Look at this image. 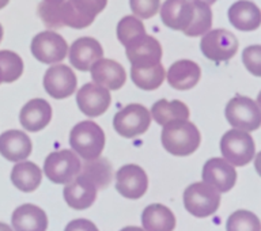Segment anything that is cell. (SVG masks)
I'll return each instance as SVG.
<instances>
[{
  "instance_id": "cell-1",
  "label": "cell",
  "mask_w": 261,
  "mask_h": 231,
  "mask_svg": "<svg viewBox=\"0 0 261 231\" xmlns=\"http://www.w3.org/2000/svg\"><path fill=\"white\" fill-rule=\"evenodd\" d=\"M108 0H64L60 3L41 2L37 12L49 29H85L93 23L95 16L105 10Z\"/></svg>"
},
{
  "instance_id": "cell-2",
  "label": "cell",
  "mask_w": 261,
  "mask_h": 231,
  "mask_svg": "<svg viewBox=\"0 0 261 231\" xmlns=\"http://www.w3.org/2000/svg\"><path fill=\"white\" fill-rule=\"evenodd\" d=\"M161 142L163 148L171 155L187 157L199 148L201 136L193 122L188 120H177L163 125Z\"/></svg>"
},
{
  "instance_id": "cell-3",
  "label": "cell",
  "mask_w": 261,
  "mask_h": 231,
  "mask_svg": "<svg viewBox=\"0 0 261 231\" xmlns=\"http://www.w3.org/2000/svg\"><path fill=\"white\" fill-rule=\"evenodd\" d=\"M105 132L94 121H81L69 134V144L73 152L83 159H95L105 147Z\"/></svg>"
},
{
  "instance_id": "cell-4",
  "label": "cell",
  "mask_w": 261,
  "mask_h": 231,
  "mask_svg": "<svg viewBox=\"0 0 261 231\" xmlns=\"http://www.w3.org/2000/svg\"><path fill=\"white\" fill-rule=\"evenodd\" d=\"M220 206V193L207 183H195L184 192V207L196 218L214 215Z\"/></svg>"
},
{
  "instance_id": "cell-5",
  "label": "cell",
  "mask_w": 261,
  "mask_h": 231,
  "mask_svg": "<svg viewBox=\"0 0 261 231\" xmlns=\"http://www.w3.org/2000/svg\"><path fill=\"white\" fill-rule=\"evenodd\" d=\"M220 152L232 166H245L253 161L256 146L249 132L234 128L227 131L220 139Z\"/></svg>"
},
{
  "instance_id": "cell-6",
  "label": "cell",
  "mask_w": 261,
  "mask_h": 231,
  "mask_svg": "<svg viewBox=\"0 0 261 231\" xmlns=\"http://www.w3.org/2000/svg\"><path fill=\"white\" fill-rule=\"evenodd\" d=\"M226 118L236 130L253 132L261 125V110L252 98L237 95L226 105Z\"/></svg>"
},
{
  "instance_id": "cell-7",
  "label": "cell",
  "mask_w": 261,
  "mask_h": 231,
  "mask_svg": "<svg viewBox=\"0 0 261 231\" xmlns=\"http://www.w3.org/2000/svg\"><path fill=\"white\" fill-rule=\"evenodd\" d=\"M151 113L146 106L130 104L114 114L113 126L120 136L126 139L140 136L150 128Z\"/></svg>"
},
{
  "instance_id": "cell-8",
  "label": "cell",
  "mask_w": 261,
  "mask_h": 231,
  "mask_svg": "<svg viewBox=\"0 0 261 231\" xmlns=\"http://www.w3.org/2000/svg\"><path fill=\"white\" fill-rule=\"evenodd\" d=\"M81 159L71 150L55 151L46 157L44 173L55 184H68L81 171Z\"/></svg>"
},
{
  "instance_id": "cell-9",
  "label": "cell",
  "mask_w": 261,
  "mask_h": 231,
  "mask_svg": "<svg viewBox=\"0 0 261 231\" xmlns=\"http://www.w3.org/2000/svg\"><path fill=\"white\" fill-rule=\"evenodd\" d=\"M201 52L212 61H227L236 56L238 50V40L226 29L210 30L200 41Z\"/></svg>"
},
{
  "instance_id": "cell-10",
  "label": "cell",
  "mask_w": 261,
  "mask_h": 231,
  "mask_svg": "<svg viewBox=\"0 0 261 231\" xmlns=\"http://www.w3.org/2000/svg\"><path fill=\"white\" fill-rule=\"evenodd\" d=\"M33 56L44 64H56L65 59L68 53L67 41L55 32H41L32 40Z\"/></svg>"
},
{
  "instance_id": "cell-11",
  "label": "cell",
  "mask_w": 261,
  "mask_h": 231,
  "mask_svg": "<svg viewBox=\"0 0 261 231\" xmlns=\"http://www.w3.org/2000/svg\"><path fill=\"white\" fill-rule=\"evenodd\" d=\"M126 57L132 64V67H152L161 63L162 60V46L159 41L152 36L136 37L125 46Z\"/></svg>"
},
{
  "instance_id": "cell-12",
  "label": "cell",
  "mask_w": 261,
  "mask_h": 231,
  "mask_svg": "<svg viewBox=\"0 0 261 231\" xmlns=\"http://www.w3.org/2000/svg\"><path fill=\"white\" fill-rule=\"evenodd\" d=\"M77 79L69 67L57 64L49 67L44 75L45 91L55 99H65L76 91Z\"/></svg>"
},
{
  "instance_id": "cell-13",
  "label": "cell",
  "mask_w": 261,
  "mask_h": 231,
  "mask_svg": "<svg viewBox=\"0 0 261 231\" xmlns=\"http://www.w3.org/2000/svg\"><path fill=\"white\" fill-rule=\"evenodd\" d=\"M112 95L106 87L97 83H86L77 90L76 104L82 113L87 117H98L109 109Z\"/></svg>"
},
{
  "instance_id": "cell-14",
  "label": "cell",
  "mask_w": 261,
  "mask_h": 231,
  "mask_svg": "<svg viewBox=\"0 0 261 231\" xmlns=\"http://www.w3.org/2000/svg\"><path fill=\"white\" fill-rule=\"evenodd\" d=\"M148 188L146 171L138 165H125L116 174V189L121 196L130 200L140 199Z\"/></svg>"
},
{
  "instance_id": "cell-15",
  "label": "cell",
  "mask_w": 261,
  "mask_h": 231,
  "mask_svg": "<svg viewBox=\"0 0 261 231\" xmlns=\"http://www.w3.org/2000/svg\"><path fill=\"white\" fill-rule=\"evenodd\" d=\"M203 181L215 188L219 193H226L236 185L237 171L226 159L211 158L204 163Z\"/></svg>"
},
{
  "instance_id": "cell-16",
  "label": "cell",
  "mask_w": 261,
  "mask_h": 231,
  "mask_svg": "<svg viewBox=\"0 0 261 231\" xmlns=\"http://www.w3.org/2000/svg\"><path fill=\"white\" fill-rule=\"evenodd\" d=\"M195 16V2L192 0H166L161 7V19L167 28L185 32Z\"/></svg>"
},
{
  "instance_id": "cell-17",
  "label": "cell",
  "mask_w": 261,
  "mask_h": 231,
  "mask_svg": "<svg viewBox=\"0 0 261 231\" xmlns=\"http://www.w3.org/2000/svg\"><path fill=\"white\" fill-rule=\"evenodd\" d=\"M97 187L91 181L77 174L72 181L65 185L63 196L69 207L77 211H83L93 206L97 199Z\"/></svg>"
},
{
  "instance_id": "cell-18",
  "label": "cell",
  "mask_w": 261,
  "mask_h": 231,
  "mask_svg": "<svg viewBox=\"0 0 261 231\" xmlns=\"http://www.w3.org/2000/svg\"><path fill=\"white\" fill-rule=\"evenodd\" d=\"M103 56L101 44L93 37H81L69 49V61L79 71H90L91 65Z\"/></svg>"
},
{
  "instance_id": "cell-19",
  "label": "cell",
  "mask_w": 261,
  "mask_h": 231,
  "mask_svg": "<svg viewBox=\"0 0 261 231\" xmlns=\"http://www.w3.org/2000/svg\"><path fill=\"white\" fill-rule=\"evenodd\" d=\"M91 78L97 85L108 90H120L126 81V72L120 63L112 59H99L90 68Z\"/></svg>"
},
{
  "instance_id": "cell-20",
  "label": "cell",
  "mask_w": 261,
  "mask_h": 231,
  "mask_svg": "<svg viewBox=\"0 0 261 231\" xmlns=\"http://www.w3.org/2000/svg\"><path fill=\"white\" fill-rule=\"evenodd\" d=\"M52 120V106L42 98H34L22 108L19 122L29 132H40Z\"/></svg>"
},
{
  "instance_id": "cell-21",
  "label": "cell",
  "mask_w": 261,
  "mask_h": 231,
  "mask_svg": "<svg viewBox=\"0 0 261 231\" xmlns=\"http://www.w3.org/2000/svg\"><path fill=\"white\" fill-rule=\"evenodd\" d=\"M33 143L22 131H6L0 135V154L11 162H20L30 157Z\"/></svg>"
},
{
  "instance_id": "cell-22",
  "label": "cell",
  "mask_w": 261,
  "mask_h": 231,
  "mask_svg": "<svg viewBox=\"0 0 261 231\" xmlns=\"http://www.w3.org/2000/svg\"><path fill=\"white\" fill-rule=\"evenodd\" d=\"M230 23L241 32H253L260 28L261 11L256 4L249 0H238L228 8Z\"/></svg>"
},
{
  "instance_id": "cell-23",
  "label": "cell",
  "mask_w": 261,
  "mask_h": 231,
  "mask_svg": "<svg viewBox=\"0 0 261 231\" xmlns=\"http://www.w3.org/2000/svg\"><path fill=\"white\" fill-rule=\"evenodd\" d=\"M11 224L15 231H46L48 216L34 204H22L12 214Z\"/></svg>"
},
{
  "instance_id": "cell-24",
  "label": "cell",
  "mask_w": 261,
  "mask_h": 231,
  "mask_svg": "<svg viewBox=\"0 0 261 231\" xmlns=\"http://www.w3.org/2000/svg\"><path fill=\"white\" fill-rule=\"evenodd\" d=\"M201 69L192 60H178L167 71V82L175 90H191L200 81Z\"/></svg>"
},
{
  "instance_id": "cell-25",
  "label": "cell",
  "mask_w": 261,
  "mask_h": 231,
  "mask_svg": "<svg viewBox=\"0 0 261 231\" xmlns=\"http://www.w3.org/2000/svg\"><path fill=\"white\" fill-rule=\"evenodd\" d=\"M142 224L146 231H173L175 228V216L166 206L151 204L143 211Z\"/></svg>"
},
{
  "instance_id": "cell-26",
  "label": "cell",
  "mask_w": 261,
  "mask_h": 231,
  "mask_svg": "<svg viewBox=\"0 0 261 231\" xmlns=\"http://www.w3.org/2000/svg\"><path fill=\"white\" fill-rule=\"evenodd\" d=\"M41 181H42V171L36 163L20 161L12 167L11 183L14 184V187L24 193L36 191L40 187Z\"/></svg>"
},
{
  "instance_id": "cell-27",
  "label": "cell",
  "mask_w": 261,
  "mask_h": 231,
  "mask_svg": "<svg viewBox=\"0 0 261 231\" xmlns=\"http://www.w3.org/2000/svg\"><path fill=\"white\" fill-rule=\"evenodd\" d=\"M79 174L86 177L97 187V189H105L113 178V169L106 158L98 157L95 159H85L81 165Z\"/></svg>"
},
{
  "instance_id": "cell-28",
  "label": "cell",
  "mask_w": 261,
  "mask_h": 231,
  "mask_svg": "<svg viewBox=\"0 0 261 231\" xmlns=\"http://www.w3.org/2000/svg\"><path fill=\"white\" fill-rule=\"evenodd\" d=\"M150 113L154 118V121L163 126L167 122L177 121V120H188L189 118V108L178 99H174V101L159 99L152 105Z\"/></svg>"
},
{
  "instance_id": "cell-29",
  "label": "cell",
  "mask_w": 261,
  "mask_h": 231,
  "mask_svg": "<svg viewBox=\"0 0 261 231\" xmlns=\"http://www.w3.org/2000/svg\"><path fill=\"white\" fill-rule=\"evenodd\" d=\"M130 79L139 89L144 90V91H152V90L161 87L163 81L166 79V72L161 63L152 65V67H144V68L132 67Z\"/></svg>"
},
{
  "instance_id": "cell-30",
  "label": "cell",
  "mask_w": 261,
  "mask_h": 231,
  "mask_svg": "<svg viewBox=\"0 0 261 231\" xmlns=\"http://www.w3.org/2000/svg\"><path fill=\"white\" fill-rule=\"evenodd\" d=\"M195 2V16L189 28L184 32V34L188 37H199L204 36L205 33L211 30L212 26V11L210 4L200 2V0H193Z\"/></svg>"
},
{
  "instance_id": "cell-31",
  "label": "cell",
  "mask_w": 261,
  "mask_h": 231,
  "mask_svg": "<svg viewBox=\"0 0 261 231\" xmlns=\"http://www.w3.org/2000/svg\"><path fill=\"white\" fill-rule=\"evenodd\" d=\"M0 72L4 83L18 81L23 73L22 57L12 50H0Z\"/></svg>"
},
{
  "instance_id": "cell-32",
  "label": "cell",
  "mask_w": 261,
  "mask_h": 231,
  "mask_svg": "<svg viewBox=\"0 0 261 231\" xmlns=\"http://www.w3.org/2000/svg\"><path fill=\"white\" fill-rule=\"evenodd\" d=\"M227 231H261L260 219L256 214L250 211H240L232 212L228 216L227 223H226Z\"/></svg>"
},
{
  "instance_id": "cell-33",
  "label": "cell",
  "mask_w": 261,
  "mask_h": 231,
  "mask_svg": "<svg viewBox=\"0 0 261 231\" xmlns=\"http://www.w3.org/2000/svg\"><path fill=\"white\" fill-rule=\"evenodd\" d=\"M143 34H146V29L142 20L138 19L136 16L126 15L118 22L117 38L124 46H126L136 37L143 36Z\"/></svg>"
},
{
  "instance_id": "cell-34",
  "label": "cell",
  "mask_w": 261,
  "mask_h": 231,
  "mask_svg": "<svg viewBox=\"0 0 261 231\" xmlns=\"http://www.w3.org/2000/svg\"><path fill=\"white\" fill-rule=\"evenodd\" d=\"M242 61L249 72L254 76H261V46L252 45L245 49L242 53Z\"/></svg>"
},
{
  "instance_id": "cell-35",
  "label": "cell",
  "mask_w": 261,
  "mask_h": 231,
  "mask_svg": "<svg viewBox=\"0 0 261 231\" xmlns=\"http://www.w3.org/2000/svg\"><path fill=\"white\" fill-rule=\"evenodd\" d=\"M161 0H129L130 10L142 19H150L158 12Z\"/></svg>"
},
{
  "instance_id": "cell-36",
  "label": "cell",
  "mask_w": 261,
  "mask_h": 231,
  "mask_svg": "<svg viewBox=\"0 0 261 231\" xmlns=\"http://www.w3.org/2000/svg\"><path fill=\"white\" fill-rule=\"evenodd\" d=\"M64 231H99L91 220L87 219H75L71 220Z\"/></svg>"
},
{
  "instance_id": "cell-37",
  "label": "cell",
  "mask_w": 261,
  "mask_h": 231,
  "mask_svg": "<svg viewBox=\"0 0 261 231\" xmlns=\"http://www.w3.org/2000/svg\"><path fill=\"white\" fill-rule=\"evenodd\" d=\"M120 231H146V230H143L142 227H136V226H128V227H124Z\"/></svg>"
},
{
  "instance_id": "cell-38",
  "label": "cell",
  "mask_w": 261,
  "mask_h": 231,
  "mask_svg": "<svg viewBox=\"0 0 261 231\" xmlns=\"http://www.w3.org/2000/svg\"><path fill=\"white\" fill-rule=\"evenodd\" d=\"M0 231H14V230L11 228V226H8V224L0 222Z\"/></svg>"
},
{
  "instance_id": "cell-39",
  "label": "cell",
  "mask_w": 261,
  "mask_h": 231,
  "mask_svg": "<svg viewBox=\"0 0 261 231\" xmlns=\"http://www.w3.org/2000/svg\"><path fill=\"white\" fill-rule=\"evenodd\" d=\"M8 3H10V0H0V10L6 7Z\"/></svg>"
},
{
  "instance_id": "cell-40",
  "label": "cell",
  "mask_w": 261,
  "mask_h": 231,
  "mask_svg": "<svg viewBox=\"0 0 261 231\" xmlns=\"http://www.w3.org/2000/svg\"><path fill=\"white\" fill-rule=\"evenodd\" d=\"M200 2H204V3H207V4H210V6H211V4L215 3L216 0H200Z\"/></svg>"
},
{
  "instance_id": "cell-41",
  "label": "cell",
  "mask_w": 261,
  "mask_h": 231,
  "mask_svg": "<svg viewBox=\"0 0 261 231\" xmlns=\"http://www.w3.org/2000/svg\"><path fill=\"white\" fill-rule=\"evenodd\" d=\"M2 40H3V26L0 23V42H2Z\"/></svg>"
},
{
  "instance_id": "cell-42",
  "label": "cell",
  "mask_w": 261,
  "mask_h": 231,
  "mask_svg": "<svg viewBox=\"0 0 261 231\" xmlns=\"http://www.w3.org/2000/svg\"><path fill=\"white\" fill-rule=\"evenodd\" d=\"M46 2H55V3H60V2H64V0H46Z\"/></svg>"
},
{
  "instance_id": "cell-43",
  "label": "cell",
  "mask_w": 261,
  "mask_h": 231,
  "mask_svg": "<svg viewBox=\"0 0 261 231\" xmlns=\"http://www.w3.org/2000/svg\"><path fill=\"white\" fill-rule=\"evenodd\" d=\"M3 83V79H2V72H0V85Z\"/></svg>"
}]
</instances>
